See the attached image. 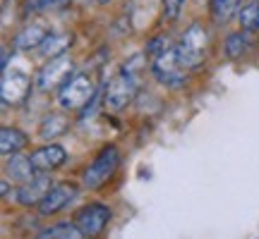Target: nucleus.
<instances>
[{
	"instance_id": "obj_5",
	"label": "nucleus",
	"mask_w": 259,
	"mask_h": 239,
	"mask_svg": "<svg viewBox=\"0 0 259 239\" xmlns=\"http://www.w3.org/2000/svg\"><path fill=\"white\" fill-rule=\"evenodd\" d=\"M72 57L63 53V55L58 57H48V65H44L36 74V86L41 91H51V89H56L58 84H65L70 77H72Z\"/></svg>"
},
{
	"instance_id": "obj_7",
	"label": "nucleus",
	"mask_w": 259,
	"mask_h": 239,
	"mask_svg": "<svg viewBox=\"0 0 259 239\" xmlns=\"http://www.w3.org/2000/svg\"><path fill=\"white\" fill-rule=\"evenodd\" d=\"M111 215L113 213L106 203H89V206H84L82 211L77 213L74 222L79 225V230L84 232V237H96V234H101V232L106 230Z\"/></svg>"
},
{
	"instance_id": "obj_10",
	"label": "nucleus",
	"mask_w": 259,
	"mask_h": 239,
	"mask_svg": "<svg viewBox=\"0 0 259 239\" xmlns=\"http://www.w3.org/2000/svg\"><path fill=\"white\" fill-rule=\"evenodd\" d=\"M74 196H77V187L74 184H56V187H51L48 194L41 199L38 203V213L41 215H56L58 211H63L65 206H70Z\"/></svg>"
},
{
	"instance_id": "obj_11",
	"label": "nucleus",
	"mask_w": 259,
	"mask_h": 239,
	"mask_svg": "<svg viewBox=\"0 0 259 239\" xmlns=\"http://www.w3.org/2000/svg\"><path fill=\"white\" fill-rule=\"evenodd\" d=\"M31 165L34 170H41V172H51L56 167L65 165L67 160V151H65L60 144H48V146H41L31 153Z\"/></svg>"
},
{
	"instance_id": "obj_16",
	"label": "nucleus",
	"mask_w": 259,
	"mask_h": 239,
	"mask_svg": "<svg viewBox=\"0 0 259 239\" xmlns=\"http://www.w3.org/2000/svg\"><path fill=\"white\" fill-rule=\"evenodd\" d=\"M84 232L79 230L77 222H60V225H53V227H46V230L38 232V239H82Z\"/></svg>"
},
{
	"instance_id": "obj_6",
	"label": "nucleus",
	"mask_w": 259,
	"mask_h": 239,
	"mask_svg": "<svg viewBox=\"0 0 259 239\" xmlns=\"http://www.w3.org/2000/svg\"><path fill=\"white\" fill-rule=\"evenodd\" d=\"M183 65L178 60V50L176 48H166L163 53H158L154 57V65H151V72L161 84L166 86H180L185 82V74H183Z\"/></svg>"
},
{
	"instance_id": "obj_17",
	"label": "nucleus",
	"mask_w": 259,
	"mask_h": 239,
	"mask_svg": "<svg viewBox=\"0 0 259 239\" xmlns=\"http://www.w3.org/2000/svg\"><path fill=\"white\" fill-rule=\"evenodd\" d=\"M238 17L245 31H259V0H247L240 8Z\"/></svg>"
},
{
	"instance_id": "obj_19",
	"label": "nucleus",
	"mask_w": 259,
	"mask_h": 239,
	"mask_svg": "<svg viewBox=\"0 0 259 239\" xmlns=\"http://www.w3.org/2000/svg\"><path fill=\"white\" fill-rule=\"evenodd\" d=\"M235 12H240V0H211V17L219 24L228 22Z\"/></svg>"
},
{
	"instance_id": "obj_22",
	"label": "nucleus",
	"mask_w": 259,
	"mask_h": 239,
	"mask_svg": "<svg viewBox=\"0 0 259 239\" xmlns=\"http://www.w3.org/2000/svg\"><path fill=\"white\" fill-rule=\"evenodd\" d=\"M0 189H3V196H8V192H10V184H8V180H3V184H0Z\"/></svg>"
},
{
	"instance_id": "obj_24",
	"label": "nucleus",
	"mask_w": 259,
	"mask_h": 239,
	"mask_svg": "<svg viewBox=\"0 0 259 239\" xmlns=\"http://www.w3.org/2000/svg\"><path fill=\"white\" fill-rule=\"evenodd\" d=\"M63 3H67V0H56V5H63Z\"/></svg>"
},
{
	"instance_id": "obj_13",
	"label": "nucleus",
	"mask_w": 259,
	"mask_h": 239,
	"mask_svg": "<svg viewBox=\"0 0 259 239\" xmlns=\"http://www.w3.org/2000/svg\"><path fill=\"white\" fill-rule=\"evenodd\" d=\"M27 134L17 127H3V132H0V151L5 158L12 156V153H19L27 146Z\"/></svg>"
},
{
	"instance_id": "obj_14",
	"label": "nucleus",
	"mask_w": 259,
	"mask_h": 239,
	"mask_svg": "<svg viewBox=\"0 0 259 239\" xmlns=\"http://www.w3.org/2000/svg\"><path fill=\"white\" fill-rule=\"evenodd\" d=\"M48 31L44 24H29L27 29L19 31V36L15 38V48L19 50H31V48H38L44 41H46Z\"/></svg>"
},
{
	"instance_id": "obj_9",
	"label": "nucleus",
	"mask_w": 259,
	"mask_h": 239,
	"mask_svg": "<svg viewBox=\"0 0 259 239\" xmlns=\"http://www.w3.org/2000/svg\"><path fill=\"white\" fill-rule=\"evenodd\" d=\"M51 187H53V184H51L48 172L36 170V175L31 177V180L19 184V189L15 192V199H17V203H22V206H38Z\"/></svg>"
},
{
	"instance_id": "obj_8",
	"label": "nucleus",
	"mask_w": 259,
	"mask_h": 239,
	"mask_svg": "<svg viewBox=\"0 0 259 239\" xmlns=\"http://www.w3.org/2000/svg\"><path fill=\"white\" fill-rule=\"evenodd\" d=\"M29 91H31V79L24 72L17 70H5L3 72V82H0V98L5 105H17V103L27 101Z\"/></svg>"
},
{
	"instance_id": "obj_21",
	"label": "nucleus",
	"mask_w": 259,
	"mask_h": 239,
	"mask_svg": "<svg viewBox=\"0 0 259 239\" xmlns=\"http://www.w3.org/2000/svg\"><path fill=\"white\" fill-rule=\"evenodd\" d=\"M163 3V17L166 19H178L180 10L185 5V0H161Z\"/></svg>"
},
{
	"instance_id": "obj_4",
	"label": "nucleus",
	"mask_w": 259,
	"mask_h": 239,
	"mask_svg": "<svg viewBox=\"0 0 259 239\" xmlns=\"http://www.w3.org/2000/svg\"><path fill=\"white\" fill-rule=\"evenodd\" d=\"M96 84L92 82L89 74H74L60 89V105L65 110H82L87 103L94 98Z\"/></svg>"
},
{
	"instance_id": "obj_20",
	"label": "nucleus",
	"mask_w": 259,
	"mask_h": 239,
	"mask_svg": "<svg viewBox=\"0 0 259 239\" xmlns=\"http://www.w3.org/2000/svg\"><path fill=\"white\" fill-rule=\"evenodd\" d=\"M65 127H67L65 117H60V115H51V117H46V122L41 125V137L53 139V137H58L60 132H65Z\"/></svg>"
},
{
	"instance_id": "obj_2",
	"label": "nucleus",
	"mask_w": 259,
	"mask_h": 239,
	"mask_svg": "<svg viewBox=\"0 0 259 239\" xmlns=\"http://www.w3.org/2000/svg\"><path fill=\"white\" fill-rule=\"evenodd\" d=\"M137 89H139V84H137L135 72H132L130 67H125L122 72H118L111 82H108V89H106V108L113 112L125 110L130 103L135 101Z\"/></svg>"
},
{
	"instance_id": "obj_18",
	"label": "nucleus",
	"mask_w": 259,
	"mask_h": 239,
	"mask_svg": "<svg viewBox=\"0 0 259 239\" xmlns=\"http://www.w3.org/2000/svg\"><path fill=\"white\" fill-rule=\"evenodd\" d=\"M247 46H250L247 36H245L242 31H235V34H228L226 43H223V53L231 57V60H238V57H242V53L247 50Z\"/></svg>"
},
{
	"instance_id": "obj_1",
	"label": "nucleus",
	"mask_w": 259,
	"mask_h": 239,
	"mask_svg": "<svg viewBox=\"0 0 259 239\" xmlns=\"http://www.w3.org/2000/svg\"><path fill=\"white\" fill-rule=\"evenodd\" d=\"M206 46H209V34L204 31L202 24H192V27L183 34L180 43L176 46L180 65H183L185 70H197V67L204 63Z\"/></svg>"
},
{
	"instance_id": "obj_15",
	"label": "nucleus",
	"mask_w": 259,
	"mask_h": 239,
	"mask_svg": "<svg viewBox=\"0 0 259 239\" xmlns=\"http://www.w3.org/2000/svg\"><path fill=\"white\" fill-rule=\"evenodd\" d=\"M70 43H72V36H70V34H48L46 41L38 46V53L44 57H58L70 48Z\"/></svg>"
},
{
	"instance_id": "obj_3",
	"label": "nucleus",
	"mask_w": 259,
	"mask_h": 239,
	"mask_svg": "<svg viewBox=\"0 0 259 239\" xmlns=\"http://www.w3.org/2000/svg\"><path fill=\"white\" fill-rule=\"evenodd\" d=\"M118 165H120V151L115 146H106L101 148V153L92 160V165L84 170V177L82 182L87 189H101L103 184L108 182L113 177V172L118 170Z\"/></svg>"
},
{
	"instance_id": "obj_23",
	"label": "nucleus",
	"mask_w": 259,
	"mask_h": 239,
	"mask_svg": "<svg viewBox=\"0 0 259 239\" xmlns=\"http://www.w3.org/2000/svg\"><path fill=\"white\" fill-rule=\"evenodd\" d=\"M96 3H99V5H106V3H111V0H96Z\"/></svg>"
},
{
	"instance_id": "obj_12",
	"label": "nucleus",
	"mask_w": 259,
	"mask_h": 239,
	"mask_svg": "<svg viewBox=\"0 0 259 239\" xmlns=\"http://www.w3.org/2000/svg\"><path fill=\"white\" fill-rule=\"evenodd\" d=\"M5 170H8V177H12L15 182H27V180H31V177L36 175V170H34V165H31V158H24L19 156V153H12V156H8V160H5Z\"/></svg>"
}]
</instances>
